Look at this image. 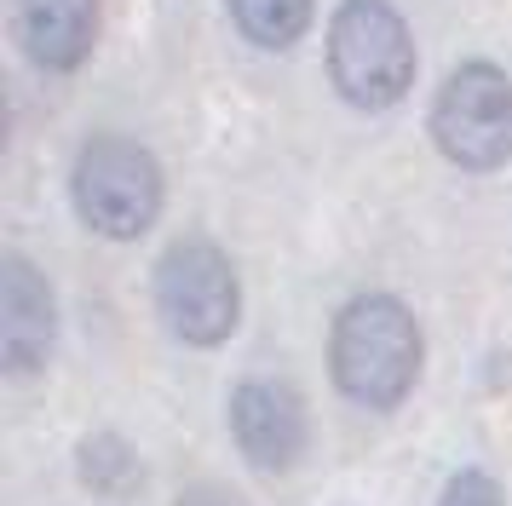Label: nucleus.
Masks as SVG:
<instances>
[{
  "instance_id": "8",
  "label": "nucleus",
  "mask_w": 512,
  "mask_h": 506,
  "mask_svg": "<svg viewBox=\"0 0 512 506\" xmlns=\"http://www.w3.org/2000/svg\"><path fill=\"white\" fill-rule=\"evenodd\" d=\"M18 35L35 69L75 75L98 46V0H18Z\"/></svg>"
},
{
  "instance_id": "1",
  "label": "nucleus",
  "mask_w": 512,
  "mask_h": 506,
  "mask_svg": "<svg viewBox=\"0 0 512 506\" xmlns=\"http://www.w3.org/2000/svg\"><path fill=\"white\" fill-rule=\"evenodd\" d=\"M328 380L369 414H392L420 380V322L397 294H357L328 322Z\"/></svg>"
},
{
  "instance_id": "4",
  "label": "nucleus",
  "mask_w": 512,
  "mask_h": 506,
  "mask_svg": "<svg viewBox=\"0 0 512 506\" xmlns=\"http://www.w3.org/2000/svg\"><path fill=\"white\" fill-rule=\"evenodd\" d=\"M156 294V317L179 345L190 351H213L236 334L242 322V282H236L231 253L208 242V236H185L156 259L150 276Z\"/></svg>"
},
{
  "instance_id": "11",
  "label": "nucleus",
  "mask_w": 512,
  "mask_h": 506,
  "mask_svg": "<svg viewBox=\"0 0 512 506\" xmlns=\"http://www.w3.org/2000/svg\"><path fill=\"white\" fill-rule=\"evenodd\" d=\"M438 506H507V495H501L495 472H484V466H461L455 478L443 483Z\"/></svg>"
},
{
  "instance_id": "7",
  "label": "nucleus",
  "mask_w": 512,
  "mask_h": 506,
  "mask_svg": "<svg viewBox=\"0 0 512 506\" xmlns=\"http://www.w3.org/2000/svg\"><path fill=\"white\" fill-rule=\"evenodd\" d=\"M52 345H58V294L47 271L24 253H6L0 259V363L12 380H29L52 363Z\"/></svg>"
},
{
  "instance_id": "2",
  "label": "nucleus",
  "mask_w": 512,
  "mask_h": 506,
  "mask_svg": "<svg viewBox=\"0 0 512 506\" xmlns=\"http://www.w3.org/2000/svg\"><path fill=\"white\" fill-rule=\"evenodd\" d=\"M323 64L351 110H392L415 87V35L392 0H340L328 18Z\"/></svg>"
},
{
  "instance_id": "10",
  "label": "nucleus",
  "mask_w": 512,
  "mask_h": 506,
  "mask_svg": "<svg viewBox=\"0 0 512 506\" xmlns=\"http://www.w3.org/2000/svg\"><path fill=\"white\" fill-rule=\"evenodd\" d=\"M75 466H81V483L98 489V495H121V489L139 483V455L121 432H93L75 449Z\"/></svg>"
},
{
  "instance_id": "6",
  "label": "nucleus",
  "mask_w": 512,
  "mask_h": 506,
  "mask_svg": "<svg viewBox=\"0 0 512 506\" xmlns=\"http://www.w3.org/2000/svg\"><path fill=\"white\" fill-rule=\"evenodd\" d=\"M231 437L236 455L265 478H288L311 449V414L288 380H242L231 391Z\"/></svg>"
},
{
  "instance_id": "5",
  "label": "nucleus",
  "mask_w": 512,
  "mask_h": 506,
  "mask_svg": "<svg viewBox=\"0 0 512 506\" xmlns=\"http://www.w3.org/2000/svg\"><path fill=\"white\" fill-rule=\"evenodd\" d=\"M432 144L461 173H501L512 161V75L489 58H466L432 98Z\"/></svg>"
},
{
  "instance_id": "12",
  "label": "nucleus",
  "mask_w": 512,
  "mask_h": 506,
  "mask_svg": "<svg viewBox=\"0 0 512 506\" xmlns=\"http://www.w3.org/2000/svg\"><path fill=\"white\" fill-rule=\"evenodd\" d=\"M173 506H236V501L225 495V489H213V483H190V489H185Z\"/></svg>"
},
{
  "instance_id": "3",
  "label": "nucleus",
  "mask_w": 512,
  "mask_h": 506,
  "mask_svg": "<svg viewBox=\"0 0 512 506\" xmlns=\"http://www.w3.org/2000/svg\"><path fill=\"white\" fill-rule=\"evenodd\" d=\"M167 202L162 161L127 133H93L75 150L70 207L75 219L104 242H139L156 230Z\"/></svg>"
},
{
  "instance_id": "9",
  "label": "nucleus",
  "mask_w": 512,
  "mask_h": 506,
  "mask_svg": "<svg viewBox=\"0 0 512 506\" xmlns=\"http://www.w3.org/2000/svg\"><path fill=\"white\" fill-rule=\"evenodd\" d=\"M225 12L242 29V41H254L259 52H288L305 41L317 0H225Z\"/></svg>"
}]
</instances>
